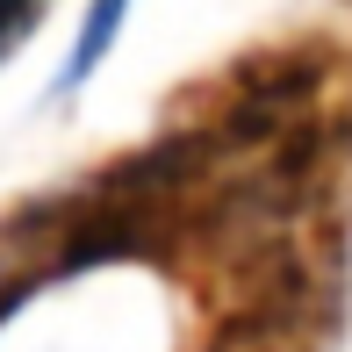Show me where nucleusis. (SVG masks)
Here are the masks:
<instances>
[{
	"label": "nucleus",
	"mask_w": 352,
	"mask_h": 352,
	"mask_svg": "<svg viewBox=\"0 0 352 352\" xmlns=\"http://www.w3.org/2000/svg\"><path fill=\"white\" fill-rule=\"evenodd\" d=\"M130 8H137V0H94V8H87V22H79V43H72V58H65V72H58V87H51V101H72V94L87 87L94 72H101V58L116 51V36H122V22H130Z\"/></svg>",
	"instance_id": "1"
},
{
	"label": "nucleus",
	"mask_w": 352,
	"mask_h": 352,
	"mask_svg": "<svg viewBox=\"0 0 352 352\" xmlns=\"http://www.w3.org/2000/svg\"><path fill=\"white\" fill-rule=\"evenodd\" d=\"M36 8H43V0H0V58L36 29Z\"/></svg>",
	"instance_id": "2"
}]
</instances>
